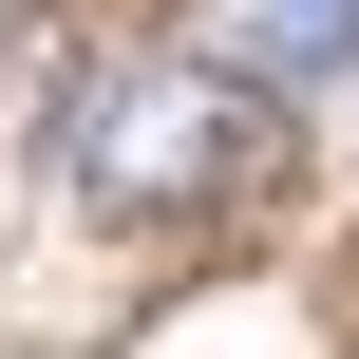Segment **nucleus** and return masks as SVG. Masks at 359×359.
<instances>
[{"mask_svg":"<svg viewBox=\"0 0 359 359\" xmlns=\"http://www.w3.org/2000/svg\"><path fill=\"white\" fill-rule=\"evenodd\" d=\"M57 170L95 227H189L265 170V95L208 57V38H151V57H95L76 114H57Z\"/></svg>","mask_w":359,"mask_h":359,"instance_id":"1","label":"nucleus"},{"mask_svg":"<svg viewBox=\"0 0 359 359\" xmlns=\"http://www.w3.org/2000/svg\"><path fill=\"white\" fill-rule=\"evenodd\" d=\"M208 57L284 114V95H322V76H359V0H227L208 19Z\"/></svg>","mask_w":359,"mask_h":359,"instance_id":"2","label":"nucleus"}]
</instances>
